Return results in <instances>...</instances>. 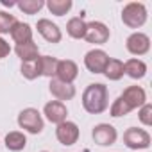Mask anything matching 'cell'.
Instances as JSON below:
<instances>
[{
  "instance_id": "cell-1",
  "label": "cell",
  "mask_w": 152,
  "mask_h": 152,
  "mask_svg": "<svg viewBox=\"0 0 152 152\" xmlns=\"http://www.w3.org/2000/svg\"><path fill=\"white\" fill-rule=\"evenodd\" d=\"M107 106H109L107 86H104L102 83L88 84V88L83 93V107L90 115H100L107 109Z\"/></svg>"
},
{
  "instance_id": "cell-2",
  "label": "cell",
  "mask_w": 152,
  "mask_h": 152,
  "mask_svg": "<svg viewBox=\"0 0 152 152\" xmlns=\"http://www.w3.org/2000/svg\"><path fill=\"white\" fill-rule=\"evenodd\" d=\"M122 22L131 29H140L147 22V7L141 2H129L122 9Z\"/></svg>"
},
{
  "instance_id": "cell-3",
  "label": "cell",
  "mask_w": 152,
  "mask_h": 152,
  "mask_svg": "<svg viewBox=\"0 0 152 152\" xmlns=\"http://www.w3.org/2000/svg\"><path fill=\"white\" fill-rule=\"evenodd\" d=\"M18 125L23 131L31 132V134H39L43 131V127H45V122H43V116H41V113L38 109L25 107L18 115Z\"/></svg>"
},
{
  "instance_id": "cell-4",
  "label": "cell",
  "mask_w": 152,
  "mask_h": 152,
  "mask_svg": "<svg viewBox=\"0 0 152 152\" xmlns=\"http://www.w3.org/2000/svg\"><path fill=\"white\" fill-rule=\"evenodd\" d=\"M124 143L132 150H143L150 147V134L145 129L131 127L124 132Z\"/></svg>"
},
{
  "instance_id": "cell-5",
  "label": "cell",
  "mask_w": 152,
  "mask_h": 152,
  "mask_svg": "<svg viewBox=\"0 0 152 152\" xmlns=\"http://www.w3.org/2000/svg\"><path fill=\"white\" fill-rule=\"evenodd\" d=\"M109 29L106 23L102 22H90L86 23V34H84V39L88 43H93V45H104L109 41Z\"/></svg>"
},
{
  "instance_id": "cell-6",
  "label": "cell",
  "mask_w": 152,
  "mask_h": 152,
  "mask_svg": "<svg viewBox=\"0 0 152 152\" xmlns=\"http://www.w3.org/2000/svg\"><path fill=\"white\" fill-rule=\"evenodd\" d=\"M56 138L64 147H70L73 143H77V140H79V127H77V124L70 122V120L61 122L56 127Z\"/></svg>"
},
{
  "instance_id": "cell-7",
  "label": "cell",
  "mask_w": 152,
  "mask_h": 152,
  "mask_svg": "<svg viewBox=\"0 0 152 152\" xmlns=\"http://www.w3.org/2000/svg\"><path fill=\"white\" fill-rule=\"evenodd\" d=\"M125 48L132 56H145L150 50V38L143 32H132L125 41Z\"/></svg>"
},
{
  "instance_id": "cell-8",
  "label": "cell",
  "mask_w": 152,
  "mask_h": 152,
  "mask_svg": "<svg viewBox=\"0 0 152 152\" xmlns=\"http://www.w3.org/2000/svg\"><path fill=\"white\" fill-rule=\"evenodd\" d=\"M107 61H109V56L100 48H93L84 56V66L91 73H104Z\"/></svg>"
},
{
  "instance_id": "cell-9",
  "label": "cell",
  "mask_w": 152,
  "mask_h": 152,
  "mask_svg": "<svg viewBox=\"0 0 152 152\" xmlns=\"http://www.w3.org/2000/svg\"><path fill=\"white\" fill-rule=\"evenodd\" d=\"M91 136H93V140H95L97 145H100V147H109V145H113V143L116 141L118 132H116V129H115L113 125H109V124H99V125L93 127Z\"/></svg>"
},
{
  "instance_id": "cell-10",
  "label": "cell",
  "mask_w": 152,
  "mask_h": 152,
  "mask_svg": "<svg viewBox=\"0 0 152 152\" xmlns=\"http://www.w3.org/2000/svg\"><path fill=\"white\" fill-rule=\"evenodd\" d=\"M79 75V66L75 61L72 59H63V61H57V68H56V79L63 81V83H68L72 84Z\"/></svg>"
},
{
  "instance_id": "cell-11",
  "label": "cell",
  "mask_w": 152,
  "mask_h": 152,
  "mask_svg": "<svg viewBox=\"0 0 152 152\" xmlns=\"http://www.w3.org/2000/svg\"><path fill=\"white\" fill-rule=\"evenodd\" d=\"M120 97L124 99V102L129 106L131 111L141 107V106L147 102V93H145V90H143L141 86H129V88L124 90V93H122Z\"/></svg>"
},
{
  "instance_id": "cell-12",
  "label": "cell",
  "mask_w": 152,
  "mask_h": 152,
  "mask_svg": "<svg viewBox=\"0 0 152 152\" xmlns=\"http://www.w3.org/2000/svg\"><path fill=\"white\" fill-rule=\"evenodd\" d=\"M48 90L52 93V97H56L59 102L63 100H72L75 97V86L73 84H68V83H63L56 77L50 79V84H48Z\"/></svg>"
},
{
  "instance_id": "cell-13",
  "label": "cell",
  "mask_w": 152,
  "mask_h": 152,
  "mask_svg": "<svg viewBox=\"0 0 152 152\" xmlns=\"http://www.w3.org/2000/svg\"><path fill=\"white\" fill-rule=\"evenodd\" d=\"M43 115L47 116L48 122L59 125L61 122L66 120L68 109H66V106H64L63 102H59V100H50V102L45 104V107H43Z\"/></svg>"
},
{
  "instance_id": "cell-14",
  "label": "cell",
  "mask_w": 152,
  "mask_h": 152,
  "mask_svg": "<svg viewBox=\"0 0 152 152\" xmlns=\"http://www.w3.org/2000/svg\"><path fill=\"white\" fill-rule=\"evenodd\" d=\"M36 29H38V32H39V34H41L48 43H59V41H61V38H63L61 29H59L52 20H47V18L38 20Z\"/></svg>"
},
{
  "instance_id": "cell-15",
  "label": "cell",
  "mask_w": 152,
  "mask_h": 152,
  "mask_svg": "<svg viewBox=\"0 0 152 152\" xmlns=\"http://www.w3.org/2000/svg\"><path fill=\"white\" fill-rule=\"evenodd\" d=\"M9 34H11V38L15 39L16 45H23V43L32 41V29H31L29 23H23V22H15Z\"/></svg>"
},
{
  "instance_id": "cell-16",
  "label": "cell",
  "mask_w": 152,
  "mask_h": 152,
  "mask_svg": "<svg viewBox=\"0 0 152 152\" xmlns=\"http://www.w3.org/2000/svg\"><path fill=\"white\" fill-rule=\"evenodd\" d=\"M124 73H127L131 79H143L147 73V64L141 59L132 57V59L124 63Z\"/></svg>"
},
{
  "instance_id": "cell-17",
  "label": "cell",
  "mask_w": 152,
  "mask_h": 152,
  "mask_svg": "<svg viewBox=\"0 0 152 152\" xmlns=\"http://www.w3.org/2000/svg\"><path fill=\"white\" fill-rule=\"evenodd\" d=\"M15 52L22 59V63H31V61H36L39 57V48H38V45L34 41L23 43V45H16Z\"/></svg>"
},
{
  "instance_id": "cell-18",
  "label": "cell",
  "mask_w": 152,
  "mask_h": 152,
  "mask_svg": "<svg viewBox=\"0 0 152 152\" xmlns=\"http://www.w3.org/2000/svg\"><path fill=\"white\" fill-rule=\"evenodd\" d=\"M57 57H52V56H39L36 59L38 63V70H39V75H45V77H56V68H57Z\"/></svg>"
},
{
  "instance_id": "cell-19",
  "label": "cell",
  "mask_w": 152,
  "mask_h": 152,
  "mask_svg": "<svg viewBox=\"0 0 152 152\" xmlns=\"http://www.w3.org/2000/svg\"><path fill=\"white\" fill-rule=\"evenodd\" d=\"M66 32L70 38L73 39H84V34H86V22L81 18V16H73L68 20L66 23Z\"/></svg>"
},
{
  "instance_id": "cell-20",
  "label": "cell",
  "mask_w": 152,
  "mask_h": 152,
  "mask_svg": "<svg viewBox=\"0 0 152 152\" xmlns=\"http://www.w3.org/2000/svg\"><path fill=\"white\" fill-rule=\"evenodd\" d=\"M25 145H27V138H25V134L20 132V131H11V132L6 136V147H7V150H11V152H20V150L25 148Z\"/></svg>"
},
{
  "instance_id": "cell-21",
  "label": "cell",
  "mask_w": 152,
  "mask_h": 152,
  "mask_svg": "<svg viewBox=\"0 0 152 152\" xmlns=\"http://www.w3.org/2000/svg\"><path fill=\"white\" fill-rule=\"evenodd\" d=\"M104 75L109 81H120L124 77V61L109 57V61L106 64V70H104Z\"/></svg>"
},
{
  "instance_id": "cell-22",
  "label": "cell",
  "mask_w": 152,
  "mask_h": 152,
  "mask_svg": "<svg viewBox=\"0 0 152 152\" xmlns=\"http://www.w3.org/2000/svg\"><path fill=\"white\" fill-rule=\"evenodd\" d=\"M45 6L48 7V11H50L52 15L63 16V15H66V13L72 9L73 4H72V0H48Z\"/></svg>"
},
{
  "instance_id": "cell-23",
  "label": "cell",
  "mask_w": 152,
  "mask_h": 152,
  "mask_svg": "<svg viewBox=\"0 0 152 152\" xmlns=\"http://www.w3.org/2000/svg\"><path fill=\"white\" fill-rule=\"evenodd\" d=\"M16 7L25 15H36L45 7V2L43 0H20V2H16Z\"/></svg>"
},
{
  "instance_id": "cell-24",
  "label": "cell",
  "mask_w": 152,
  "mask_h": 152,
  "mask_svg": "<svg viewBox=\"0 0 152 152\" xmlns=\"http://www.w3.org/2000/svg\"><path fill=\"white\" fill-rule=\"evenodd\" d=\"M109 113H111V116L118 118V116H125V115H129L131 109H129V106L124 102V99L118 97L116 100H113V104H111V107H109Z\"/></svg>"
},
{
  "instance_id": "cell-25",
  "label": "cell",
  "mask_w": 152,
  "mask_h": 152,
  "mask_svg": "<svg viewBox=\"0 0 152 152\" xmlns=\"http://www.w3.org/2000/svg\"><path fill=\"white\" fill-rule=\"evenodd\" d=\"M20 72H22L23 77H25V79H29V81H34V79H38V77H39V70H38V63H36V61L22 63Z\"/></svg>"
},
{
  "instance_id": "cell-26",
  "label": "cell",
  "mask_w": 152,
  "mask_h": 152,
  "mask_svg": "<svg viewBox=\"0 0 152 152\" xmlns=\"http://www.w3.org/2000/svg\"><path fill=\"white\" fill-rule=\"evenodd\" d=\"M15 16L6 13V11H0V34H7L11 32V27L15 25Z\"/></svg>"
},
{
  "instance_id": "cell-27",
  "label": "cell",
  "mask_w": 152,
  "mask_h": 152,
  "mask_svg": "<svg viewBox=\"0 0 152 152\" xmlns=\"http://www.w3.org/2000/svg\"><path fill=\"white\" fill-rule=\"evenodd\" d=\"M138 118L143 125H152V106L148 102H145L141 107H140V113H138Z\"/></svg>"
},
{
  "instance_id": "cell-28",
  "label": "cell",
  "mask_w": 152,
  "mask_h": 152,
  "mask_svg": "<svg viewBox=\"0 0 152 152\" xmlns=\"http://www.w3.org/2000/svg\"><path fill=\"white\" fill-rule=\"evenodd\" d=\"M9 52H11V47H9V43L0 36V59H4V57H7L9 56Z\"/></svg>"
},
{
  "instance_id": "cell-29",
  "label": "cell",
  "mask_w": 152,
  "mask_h": 152,
  "mask_svg": "<svg viewBox=\"0 0 152 152\" xmlns=\"http://www.w3.org/2000/svg\"><path fill=\"white\" fill-rule=\"evenodd\" d=\"M41 152H47V150H41Z\"/></svg>"
}]
</instances>
